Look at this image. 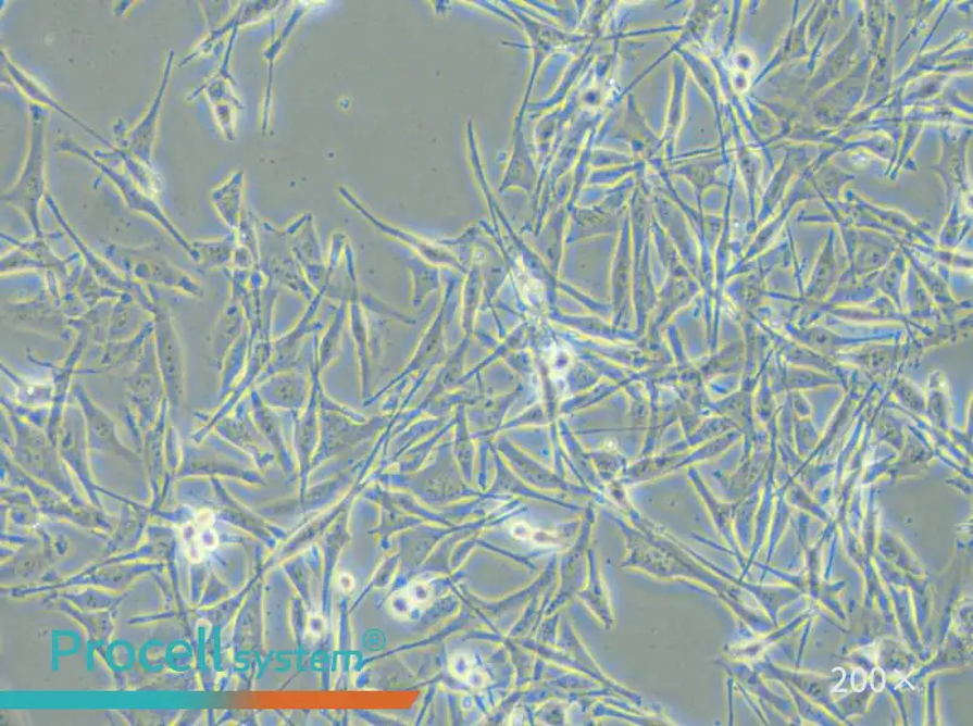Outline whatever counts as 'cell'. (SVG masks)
I'll use <instances>...</instances> for the list:
<instances>
[{
    "mask_svg": "<svg viewBox=\"0 0 973 726\" xmlns=\"http://www.w3.org/2000/svg\"><path fill=\"white\" fill-rule=\"evenodd\" d=\"M433 598V587L425 581L416 580L391 596L388 610L397 621H415L432 604Z\"/></svg>",
    "mask_w": 973,
    "mask_h": 726,
    "instance_id": "7",
    "label": "cell"
},
{
    "mask_svg": "<svg viewBox=\"0 0 973 726\" xmlns=\"http://www.w3.org/2000/svg\"><path fill=\"white\" fill-rule=\"evenodd\" d=\"M449 671L456 678L461 680L472 681L475 677L473 659L467 654H456L449 662Z\"/></svg>",
    "mask_w": 973,
    "mask_h": 726,
    "instance_id": "9",
    "label": "cell"
},
{
    "mask_svg": "<svg viewBox=\"0 0 973 726\" xmlns=\"http://www.w3.org/2000/svg\"><path fill=\"white\" fill-rule=\"evenodd\" d=\"M308 629L309 634L313 637L323 636L326 631V623L324 621V617H321L319 615L310 616L308 622Z\"/></svg>",
    "mask_w": 973,
    "mask_h": 726,
    "instance_id": "10",
    "label": "cell"
},
{
    "mask_svg": "<svg viewBox=\"0 0 973 726\" xmlns=\"http://www.w3.org/2000/svg\"><path fill=\"white\" fill-rule=\"evenodd\" d=\"M57 151L88 159L92 165L98 167L99 171H101L104 176L109 177L112 184L120 189L128 209L144 213V215L155 220L162 224L166 230L173 234L180 243H184L180 235L167 220L162 206L158 204L155 198L146 193V191L138 186L130 176L124 175L109 164H105L103 160L96 158L87 148H84L70 137L60 138L57 142Z\"/></svg>",
    "mask_w": 973,
    "mask_h": 726,
    "instance_id": "2",
    "label": "cell"
},
{
    "mask_svg": "<svg viewBox=\"0 0 973 726\" xmlns=\"http://www.w3.org/2000/svg\"><path fill=\"white\" fill-rule=\"evenodd\" d=\"M229 45V50L226 58H224L219 72L211 79L202 84L201 87L198 88L196 91H192L188 100H195L200 93L204 92L212 107V112L213 114H215V120L221 127L222 133L226 135L230 140V138H233L232 134L234 132L232 120L233 99L230 90L228 88L227 79H229V55L233 39H230Z\"/></svg>",
    "mask_w": 973,
    "mask_h": 726,
    "instance_id": "6",
    "label": "cell"
},
{
    "mask_svg": "<svg viewBox=\"0 0 973 726\" xmlns=\"http://www.w3.org/2000/svg\"><path fill=\"white\" fill-rule=\"evenodd\" d=\"M338 586L341 592L350 593L354 590L355 580L348 573H341L338 579Z\"/></svg>",
    "mask_w": 973,
    "mask_h": 726,
    "instance_id": "11",
    "label": "cell"
},
{
    "mask_svg": "<svg viewBox=\"0 0 973 726\" xmlns=\"http://www.w3.org/2000/svg\"><path fill=\"white\" fill-rule=\"evenodd\" d=\"M216 521L212 512L204 509L179 529L182 550L191 563H201L219 547Z\"/></svg>",
    "mask_w": 973,
    "mask_h": 726,
    "instance_id": "5",
    "label": "cell"
},
{
    "mask_svg": "<svg viewBox=\"0 0 973 726\" xmlns=\"http://www.w3.org/2000/svg\"><path fill=\"white\" fill-rule=\"evenodd\" d=\"M175 57V51L170 50L166 57L163 77L162 80H160L155 98L151 107H149L147 114L140 122H138L134 129L126 132L125 127L123 132L120 122L113 126L117 148L124 149V151L130 153L134 158L140 160L142 164L152 170H154L153 149L157 141L159 116L160 113H162L163 100L169 87L171 72H173L174 68Z\"/></svg>",
    "mask_w": 973,
    "mask_h": 726,
    "instance_id": "3",
    "label": "cell"
},
{
    "mask_svg": "<svg viewBox=\"0 0 973 726\" xmlns=\"http://www.w3.org/2000/svg\"><path fill=\"white\" fill-rule=\"evenodd\" d=\"M28 110L30 132L25 165L15 186L2 196V202L24 212L38 233L40 202L47 197L46 134L50 113L46 107L37 104H29Z\"/></svg>",
    "mask_w": 973,
    "mask_h": 726,
    "instance_id": "1",
    "label": "cell"
},
{
    "mask_svg": "<svg viewBox=\"0 0 973 726\" xmlns=\"http://www.w3.org/2000/svg\"><path fill=\"white\" fill-rule=\"evenodd\" d=\"M2 61L4 63L5 70L9 73V76L12 77V79L15 82L16 87L26 96V98L30 102H34V104L40 107H46V109L48 110L55 111L63 116H66L67 120L76 123L78 126L82 127L83 130L98 138V140L109 147L112 151L114 146H112L110 142H107L105 138L96 133L92 127L84 124L78 120L76 115H73L68 110L64 109L61 102L53 98V96L51 95V92H49L45 85L38 82L35 77H32L30 74H28L25 70L20 68L16 63L12 59H10L8 52L4 49H2Z\"/></svg>",
    "mask_w": 973,
    "mask_h": 726,
    "instance_id": "4",
    "label": "cell"
},
{
    "mask_svg": "<svg viewBox=\"0 0 973 726\" xmlns=\"http://www.w3.org/2000/svg\"><path fill=\"white\" fill-rule=\"evenodd\" d=\"M234 179L235 176L230 178L227 184H224L222 187L212 191L213 205H215L222 217L227 220V222L234 220V210H237L238 208V199H233L234 197H237V190L234 188Z\"/></svg>",
    "mask_w": 973,
    "mask_h": 726,
    "instance_id": "8",
    "label": "cell"
}]
</instances>
